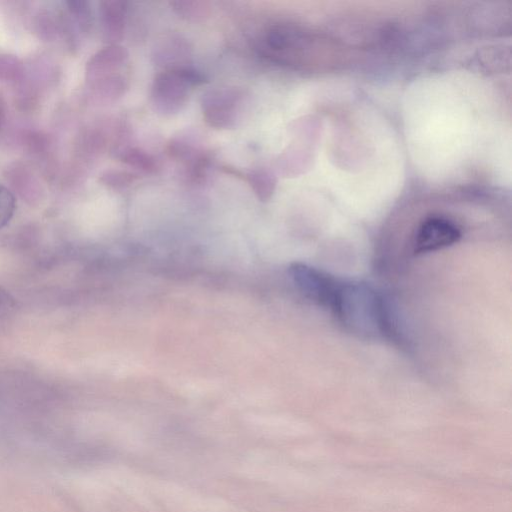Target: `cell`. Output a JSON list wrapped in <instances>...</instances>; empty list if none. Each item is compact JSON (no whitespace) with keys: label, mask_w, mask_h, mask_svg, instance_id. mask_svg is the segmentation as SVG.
<instances>
[{"label":"cell","mask_w":512,"mask_h":512,"mask_svg":"<svg viewBox=\"0 0 512 512\" xmlns=\"http://www.w3.org/2000/svg\"><path fill=\"white\" fill-rule=\"evenodd\" d=\"M331 308L342 325L360 337L387 334V306L367 284L358 282L338 286Z\"/></svg>","instance_id":"1"},{"label":"cell","mask_w":512,"mask_h":512,"mask_svg":"<svg viewBox=\"0 0 512 512\" xmlns=\"http://www.w3.org/2000/svg\"><path fill=\"white\" fill-rule=\"evenodd\" d=\"M65 5L73 25H77L78 29L83 33L89 32L92 27V11L90 3L87 1L77 0L68 1Z\"/></svg>","instance_id":"13"},{"label":"cell","mask_w":512,"mask_h":512,"mask_svg":"<svg viewBox=\"0 0 512 512\" xmlns=\"http://www.w3.org/2000/svg\"><path fill=\"white\" fill-rule=\"evenodd\" d=\"M92 98L103 104L113 103L120 99L128 88L127 78L116 72L86 80Z\"/></svg>","instance_id":"8"},{"label":"cell","mask_w":512,"mask_h":512,"mask_svg":"<svg viewBox=\"0 0 512 512\" xmlns=\"http://www.w3.org/2000/svg\"><path fill=\"white\" fill-rule=\"evenodd\" d=\"M16 299L0 286V324L8 320L16 311Z\"/></svg>","instance_id":"18"},{"label":"cell","mask_w":512,"mask_h":512,"mask_svg":"<svg viewBox=\"0 0 512 512\" xmlns=\"http://www.w3.org/2000/svg\"><path fill=\"white\" fill-rule=\"evenodd\" d=\"M115 153L119 161L132 168L136 173L154 174L159 169L157 159L141 148L118 147L115 149Z\"/></svg>","instance_id":"10"},{"label":"cell","mask_w":512,"mask_h":512,"mask_svg":"<svg viewBox=\"0 0 512 512\" xmlns=\"http://www.w3.org/2000/svg\"><path fill=\"white\" fill-rule=\"evenodd\" d=\"M461 237L458 226L450 219L432 216L419 226L414 240L416 253L436 251L457 242Z\"/></svg>","instance_id":"5"},{"label":"cell","mask_w":512,"mask_h":512,"mask_svg":"<svg viewBox=\"0 0 512 512\" xmlns=\"http://www.w3.org/2000/svg\"><path fill=\"white\" fill-rule=\"evenodd\" d=\"M15 209L16 200L14 195L5 186L0 184V229L10 222Z\"/></svg>","instance_id":"17"},{"label":"cell","mask_w":512,"mask_h":512,"mask_svg":"<svg viewBox=\"0 0 512 512\" xmlns=\"http://www.w3.org/2000/svg\"><path fill=\"white\" fill-rule=\"evenodd\" d=\"M297 288L308 299L322 306H332L338 286L327 275L303 263H294L289 269Z\"/></svg>","instance_id":"4"},{"label":"cell","mask_w":512,"mask_h":512,"mask_svg":"<svg viewBox=\"0 0 512 512\" xmlns=\"http://www.w3.org/2000/svg\"><path fill=\"white\" fill-rule=\"evenodd\" d=\"M24 67L15 56L0 54V81L17 83L23 79Z\"/></svg>","instance_id":"15"},{"label":"cell","mask_w":512,"mask_h":512,"mask_svg":"<svg viewBox=\"0 0 512 512\" xmlns=\"http://www.w3.org/2000/svg\"><path fill=\"white\" fill-rule=\"evenodd\" d=\"M5 178L10 187L23 198L39 194L43 188L33 170L21 162H15L8 166Z\"/></svg>","instance_id":"9"},{"label":"cell","mask_w":512,"mask_h":512,"mask_svg":"<svg viewBox=\"0 0 512 512\" xmlns=\"http://www.w3.org/2000/svg\"><path fill=\"white\" fill-rule=\"evenodd\" d=\"M138 178L139 174L134 171L109 169L100 175L99 182L107 188L121 190L130 187Z\"/></svg>","instance_id":"14"},{"label":"cell","mask_w":512,"mask_h":512,"mask_svg":"<svg viewBox=\"0 0 512 512\" xmlns=\"http://www.w3.org/2000/svg\"><path fill=\"white\" fill-rule=\"evenodd\" d=\"M191 86L176 70L158 73L150 91L151 105L162 116L178 114L187 104Z\"/></svg>","instance_id":"3"},{"label":"cell","mask_w":512,"mask_h":512,"mask_svg":"<svg viewBox=\"0 0 512 512\" xmlns=\"http://www.w3.org/2000/svg\"><path fill=\"white\" fill-rule=\"evenodd\" d=\"M170 6L175 14L190 22L204 21L212 12L211 4L208 1L178 0L170 2Z\"/></svg>","instance_id":"12"},{"label":"cell","mask_w":512,"mask_h":512,"mask_svg":"<svg viewBox=\"0 0 512 512\" xmlns=\"http://www.w3.org/2000/svg\"><path fill=\"white\" fill-rule=\"evenodd\" d=\"M128 60L127 50L119 44H108L93 54L86 63V80L121 72Z\"/></svg>","instance_id":"7"},{"label":"cell","mask_w":512,"mask_h":512,"mask_svg":"<svg viewBox=\"0 0 512 512\" xmlns=\"http://www.w3.org/2000/svg\"><path fill=\"white\" fill-rule=\"evenodd\" d=\"M6 120V106L3 98L0 95V131L2 130Z\"/></svg>","instance_id":"19"},{"label":"cell","mask_w":512,"mask_h":512,"mask_svg":"<svg viewBox=\"0 0 512 512\" xmlns=\"http://www.w3.org/2000/svg\"><path fill=\"white\" fill-rule=\"evenodd\" d=\"M127 2L103 0L99 2V21L104 40L108 44H119L123 39L127 18Z\"/></svg>","instance_id":"6"},{"label":"cell","mask_w":512,"mask_h":512,"mask_svg":"<svg viewBox=\"0 0 512 512\" xmlns=\"http://www.w3.org/2000/svg\"><path fill=\"white\" fill-rule=\"evenodd\" d=\"M24 148L31 154L43 155L50 148V141L47 135L39 131H28L22 136Z\"/></svg>","instance_id":"16"},{"label":"cell","mask_w":512,"mask_h":512,"mask_svg":"<svg viewBox=\"0 0 512 512\" xmlns=\"http://www.w3.org/2000/svg\"><path fill=\"white\" fill-rule=\"evenodd\" d=\"M245 179L260 201L265 202L272 197L277 180L271 171L264 168L254 169L246 174Z\"/></svg>","instance_id":"11"},{"label":"cell","mask_w":512,"mask_h":512,"mask_svg":"<svg viewBox=\"0 0 512 512\" xmlns=\"http://www.w3.org/2000/svg\"><path fill=\"white\" fill-rule=\"evenodd\" d=\"M245 103L246 93L241 88H213L201 98L203 119L216 129L235 128L242 120Z\"/></svg>","instance_id":"2"}]
</instances>
